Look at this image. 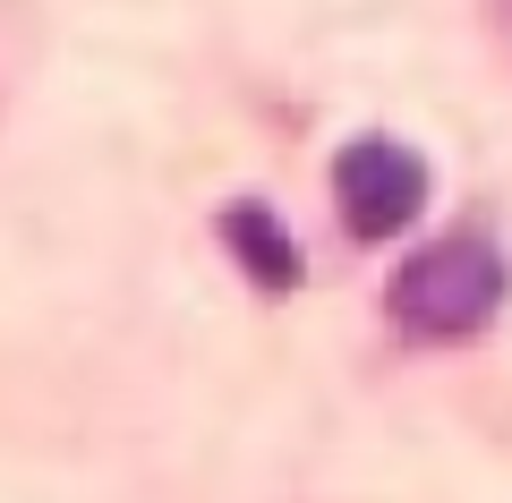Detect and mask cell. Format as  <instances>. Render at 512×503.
<instances>
[{
  "mask_svg": "<svg viewBox=\"0 0 512 503\" xmlns=\"http://www.w3.org/2000/svg\"><path fill=\"white\" fill-rule=\"evenodd\" d=\"M393 324L419 333V342H470L478 324L504 307V256L487 239H436L427 256H410L384 290Z\"/></svg>",
  "mask_w": 512,
  "mask_h": 503,
  "instance_id": "1",
  "label": "cell"
},
{
  "mask_svg": "<svg viewBox=\"0 0 512 503\" xmlns=\"http://www.w3.org/2000/svg\"><path fill=\"white\" fill-rule=\"evenodd\" d=\"M333 205H342V222L359 239H393L427 205V162L410 145H393V137H359L333 162Z\"/></svg>",
  "mask_w": 512,
  "mask_h": 503,
  "instance_id": "2",
  "label": "cell"
},
{
  "mask_svg": "<svg viewBox=\"0 0 512 503\" xmlns=\"http://www.w3.org/2000/svg\"><path fill=\"white\" fill-rule=\"evenodd\" d=\"M222 239H231V248L248 256V273H256L265 290H291V282H299V248L274 231V214H265V205H231Z\"/></svg>",
  "mask_w": 512,
  "mask_h": 503,
  "instance_id": "3",
  "label": "cell"
},
{
  "mask_svg": "<svg viewBox=\"0 0 512 503\" xmlns=\"http://www.w3.org/2000/svg\"><path fill=\"white\" fill-rule=\"evenodd\" d=\"M504 18H512V0H504Z\"/></svg>",
  "mask_w": 512,
  "mask_h": 503,
  "instance_id": "4",
  "label": "cell"
}]
</instances>
